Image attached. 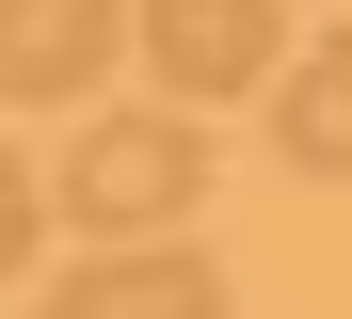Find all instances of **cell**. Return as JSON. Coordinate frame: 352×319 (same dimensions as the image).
Here are the masks:
<instances>
[{"label": "cell", "mask_w": 352, "mask_h": 319, "mask_svg": "<svg viewBox=\"0 0 352 319\" xmlns=\"http://www.w3.org/2000/svg\"><path fill=\"white\" fill-rule=\"evenodd\" d=\"M129 32H144V64L176 96H241V80L288 64V16H272V0H144Z\"/></svg>", "instance_id": "2"}, {"label": "cell", "mask_w": 352, "mask_h": 319, "mask_svg": "<svg viewBox=\"0 0 352 319\" xmlns=\"http://www.w3.org/2000/svg\"><path fill=\"white\" fill-rule=\"evenodd\" d=\"M48 319H224V272L176 255V239H129V255H96V272H65Z\"/></svg>", "instance_id": "4"}, {"label": "cell", "mask_w": 352, "mask_h": 319, "mask_svg": "<svg viewBox=\"0 0 352 319\" xmlns=\"http://www.w3.org/2000/svg\"><path fill=\"white\" fill-rule=\"evenodd\" d=\"M129 48V0H0V96H80Z\"/></svg>", "instance_id": "3"}, {"label": "cell", "mask_w": 352, "mask_h": 319, "mask_svg": "<svg viewBox=\"0 0 352 319\" xmlns=\"http://www.w3.org/2000/svg\"><path fill=\"white\" fill-rule=\"evenodd\" d=\"M32 239H48V208H32V176H16V144H0V272H16Z\"/></svg>", "instance_id": "6"}, {"label": "cell", "mask_w": 352, "mask_h": 319, "mask_svg": "<svg viewBox=\"0 0 352 319\" xmlns=\"http://www.w3.org/2000/svg\"><path fill=\"white\" fill-rule=\"evenodd\" d=\"M65 208H80L96 239H160L176 208H208V144H192V112H96L80 160H65Z\"/></svg>", "instance_id": "1"}, {"label": "cell", "mask_w": 352, "mask_h": 319, "mask_svg": "<svg viewBox=\"0 0 352 319\" xmlns=\"http://www.w3.org/2000/svg\"><path fill=\"white\" fill-rule=\"evenodd\" d=\"M272 144L305 160V176H352V48H320V64H272Z\"/></svg>", "instance_id": "5"}]
</instances>
